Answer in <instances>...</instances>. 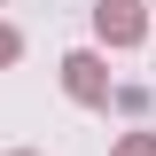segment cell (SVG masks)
Returning a JSON list of instances; mask_svg holds the SVG:
<instances>
[{
    "label": "cell",
    "instance_id": "3957f363",
    "mask_svg": "<svg viewBox=\"0 0 156 156\" xmlns=\"http://www.w3.org/2000/svg\"><path fill=\"white\" fill-rule=\"evenodd\" d=\"M125 156H156V140H125Z\"/></svg>",
    "mask_w": 156,
    "mask_h": 156
},
{
    "label": "cell",
    "instance_id": "277c9868",
    "mask_svg": "<svg viewBox=\"0 0 156 156\" xmlns=\"http://www.w3.org/2000/svg\"><path fill=\"white\" fill-rule=\"evenodd\" d=\"M8 55H16V31H0V62H8Z\"/></svg>",
    "mask_w": 156,
    "mask_h": 156
},
{
    "label": "cell",
    "instance_id": "6da1fadb",
    "mask_svg": "<svg viewBox=\"0 0 156 156\" xmlns=\"http://www.w3.org/2000/svg\"><path fill=\"white\" fill-rule=\"evenodd\" d=\"M133 8H140V0H101L94 16H101V31H109V39H133V31H140V16H133Z\"/></svg>",
    "mask_w": 156,
    "mask_h": 156
},
{
    "label": "cell",
    "instance_id": "7a4b0ae2",
    "mask_svg": "<svg viewBox=\"0 0 156 156\" xmlns=\"http://www.w3.org/2000/svg\"><path fill=\"white\" fill-rule=\"evenodd\" d=\"M70 86H78V94H86V101L101 94V70H94V55H70Z\"/></svg>",
    "mask_w": 156,
    "mask_h": 156
}]
</instances>
